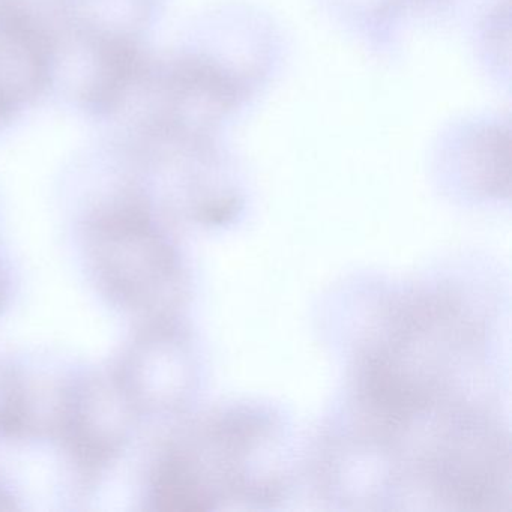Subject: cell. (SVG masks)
<instances>
[{"instance_id": "6da1fadb", "label": "cell", "mask_w": 512, "mask_h": 512, "mask_svg": "<svg viewBox=\"0 0 512 512\" xmlns=\"http://www.w3.org/2000/svg\"><path fill=\"white\" fill-rule=\"evenodd\" d=\"M295 478L289 419L268 404L235 403L206 418L169 455L154 500L166 511L274 508Z\"/></svg>"}]
</instances>
